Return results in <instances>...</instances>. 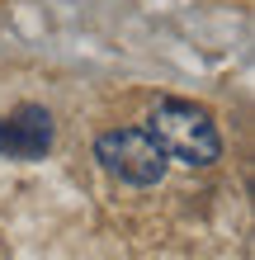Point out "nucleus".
<instances>
[{"label": "nucleus", "mask_w": 255, "mask_h": 260, "mask_svg": "<svg viewBox=\"0 0 255 260\" xmlns=\"http://www.w3.org/2000/svg\"><path fill=\"white\" fill-rule=\"evenodd\" d=\"M147 133L156 137L166 161H179V166H213L222 156V137H217L213 114L189 100H156Z\"/></svg>", "instance_id": "obj_1"}, {"label": "nucleus", "mask_w": 255, "mask_h": 260, "mask_svg": "<svg viewBox=\"0 0 255 260\" xmlns=\"http://www.w3.org/2000/svg\"><path fill=\"white\" fill-rule=\"evenodd\" d=\"M95 161L109 171L114 180H123L132 189H152L166 180V151L156 147V137L147 128H114L95 137Z\"/></svg>", "instance_id": "obj_2"}, {"label": "nucleus", "mask_w": 255, "mask_h": 260, "mask_svg": "<svg viewBox=\"0 0 255 260\" xmlns=\"http://www.w3.org/2000/svg\"><path fill=\"white\" fill-rule=\"evenodd\" d=\"M52 114L43 104H19L0 118V156L5 161H43L52 151Z\"/></svg>", "instance_id": "obj_3"}]
</instances>
